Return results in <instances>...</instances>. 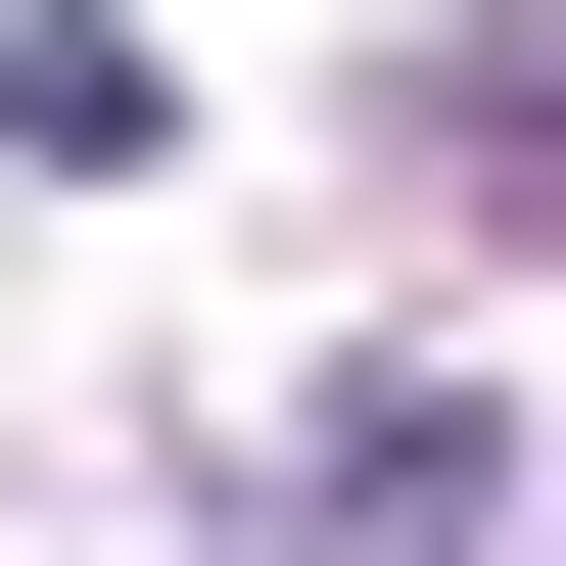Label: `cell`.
<instances>
[{
    "label": "cell",
    "instance_id": "6da1fadb",
    "mask_svg": "<svg viewBox=\"0 0 566 566\" xmlns=\"http://www.w3.org/2000/svg\"><path fill=\"white\" fill-rule=\"evenodd\" d=\"M0 142L95 189V142H189V48H142V0H0Z\"/></svg>",
    "mask_w": 566,
    "mask_h": 566
}]
</instances>
